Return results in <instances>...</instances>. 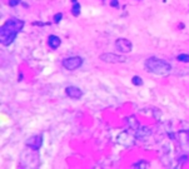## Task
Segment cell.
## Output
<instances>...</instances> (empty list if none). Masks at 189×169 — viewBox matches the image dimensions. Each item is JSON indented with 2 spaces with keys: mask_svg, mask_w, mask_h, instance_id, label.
Listing matches in <instances>:
<instances>
[{
  "mask_svg": "<svg viewBox=\"0 0 189 169\" xmlns=\"http://www.w3.org/2000/svg\"><path fill=\"white\" fill-rule=\"evenodd\" d=\"M23 27H24L23 20L18 19V18L8 19L3 24L2 29H0V41H2V44L5 46L10 45L15 40L18 33H20L23 30Z\"/></svg>",
  "mask_w": 189,
  "mask_h": 169,
  "instance_id": "6da1fadb",
  "label": "cell"
},
{
  "mask_svg": "<svg viewBox=\"0 0 189 169\" xmlns=\"http://www.w3.org/2000/svg\"><path fill=\"white\" fill-rule=\"evenodd\" d=\"M145 69L157 75H168L172 71V65L164 59H159L157 56H150L144 63Z\"/></svg>",
  "mask_w": 189,
  "mask_h": 169,
  "instance_id": "7a4b0ae2",
  "label": "cell"
},
{
  "mask_svg": "<svg viewBox=\"0 0 189 169\" xmlns=\"http://www.w3.org/2000/svg\"><path fill=\"white\" fill-rule=\"evenodd\" d=\"M99 59L104 63H109V64H119V63H125L127 61V58L125 56H122V55H118L115 53H103Z\"/></svg>",
  "mask_w": 189,
  "mask_h": 169,
  "instance_id": "3957f363",
  "label": "cell"
},
{
  "mask_svg": "<svg viewBox=\"0 0 189 169\" xmlns=\"http://www.w3.org/2000/svg\"><path fill=\"white\" fill-rule=\"evenodd\" d=\"M63 66L66 69V70H76L78 68L81 66L83 64V58L80 56H71V58H66L61 61Z\"/></svg>",
  "mask_w": 189,
  "mask_h": 169,
  "instance_id": "277c9868",
  "label": "cell"
},
{
  "mask_svg": "<svg viewBox=\"0 0 189 169\" xmlns=\"http://www.w3.org/2000/svg\"><path fill=\"white\" fill-rule=\"evenodd\" d=\"M115 48H117L120 53H130L132 49H133V44H132L130 40L124 39V38H120V39H117V40H115Z\"/></svg>",
  "mask_w": 189,
  "mask_h": 169,
  "instance_id": "5b68a950",
  "label": "cell"
},
{
  "mask_svg": "<svg viewBox=\"0 0 189 169\" xmlns=\"http://www.w3.org/2000/svg\"><path fill=\"white\" fill-rule=\"evenodd\" d=\"M41 144H43V135L41 134L34 135V137H32L30 139L27 140V145L33 150H39Z\"/></svg>",
  "mask_w": 189,
  "mask_h": 169,
  "instance_id": "8992f818",
  "label": "cell"
},
{
  "mask_svg": "<svg viewBox=\"0 0 189 169\" xmlns=\"http://www.w3.org/2000/svg\"><path fill=\"white\" fill-rule=\"evenodd\" d=\"M65 94H66L69 98H71V99H80V98L83 97V92H81L79 88L73 87V85L65 88Z\"/></svg>",
  "mask_w": 189,
  "mask_h": 169,
  "instance_id": "52a82bcc",
  "label": "cell"
},
{
  "mask_svg": "<svg viewBox=\"0 0 189 169\" xmlns=\"http://www.w3.org/2000/svg\"><path fill=\"white\" fill-rule=\"evenodd\" d=\"M48 45L51 48V49H58L60 45H61V40L59 36L56 35H50L48 38Z\"/></svg>",
  "mask_w": 189,
  "mask_h": 169,
  "instance_id": "ba28073f",
  "label": "cell"
},
{
  "mask_svg": "<svg viewBox=\"0 0 189 169\" xmlns=\"http://www.w3.org/2000/svg\"><path fill=\"white\" fill-rule=\"evenodd\" d=\"M152 134V130L145 128V127H139V129H137V138L142 139L143 137H149Z\"/></svg>",
  "mask_w": 189,
  "mask_h": 169,
  "instance_id": "9c48e42d",
  "label": "cell"
},
{
  "mask_svg": "<svg viewBox=\"0 0 189 169\" xmlns=\"http://www.w3.org/2000/svg\"><path fill=\"white\" fill-rule=\"evenodd\" d=\"M128 125L132 128V129H139V122L137 120V118L134 117V115H130V117H128Z\"/></svg>",
  "mask_w": 189,
  "mask_h": 169,
  "instance_id": "30bf717a",
  "label": "cell"
},
{
  "mask_svg": "<svg viewBox=\"0 0 189 169\" xmlns=\"http://www.w3.org/2000/svg\"><path fill=\"white\" fill-rule=\"evenodd\" d=\"M80 13H81V5L79 3H74L73 7H71V14L74 17H79Z\"/></svg>",
  "mask_w": 189,
  "mask_h": 169,
  "instance_id": "8fae6325",
  "label": "cell"
},
{
  "mask_svg": "<svg viewBox=\"0 0 189 169\" xmlns=\"http://www.w3.org/2000/svg\"><path fill=\"white\" fill-rule=\"evenodd\" d=\"M148 167H149V163L145 162V160H140V162L134 163V164L132 165V168H139V169H145V168H148Z\"/></svg>",
  "mask_w": 189,
  "mask_h": 169,
  "instance_id": "7c38bea8",
  "label": "cell"
},
{
  "mask_svg": "<svg viewBox=\"0 0 189 169\" xmlns=\"http://www.w3.org/2000/svg\"><path fill=\"white\" fill-rule=\"evenodd\" d=\"M132 83L134 84V85H137V87H142V85H143V79H142L140 76L135 75V76L132 78Z\"/></svg>",
  "mask_w": 189,
  "mask_h": 169,
  "instance_id": "4fadbf2b",
  "label": "cell"
},
{
  "mask_svg": "<svg viewBox=\"0 0 189 169\" xmlns=\"http://www.w3.org/2000/svg\"><path fill=\"white\" fill-rule=\"evenodd\" d=\"M177 60L182 63H189V54H179L177 56Z\"/></svg>",
  "mask_w": 189,
  "mask_h": 169,
  "instance_id": "5bb4252c",
  "label": "cell"
},
{
  "mask_svg": "<svg viewBox=\"0 0 189 169\" xmlns=\"http://www.w3.org/2000/svg\"><path fill=\"white\" fill-rule=\"evenodd\" d=\"M61 19H63V14H61V13H56V14L54 15V19H53V20H54L55 24H58V23L61 22Z\"/></svg>",
  "mask_w": 189,
  "mask_h": 169,
  "instance_id": "9a60e30c",
  "label": "cell"
},
{
  "mask_svg": "<svg viewBox=\"0 0 189 169\" xmlns=\"http://www.w3.org/2000/svg\"><path fill=\"white\" fill-rule=\"evenodd\" d=\"M20 3H22V0H9V7L15 8V7H18V4H20Z\"/></svg>",
  "mask_w": 189,
  "mask_h": 169,
  "instance_id": "2e32d148",
  "label": "cell"
},
{
  "mask_svg": "<svg viewBox=\"0 0 189 169\" xmlns=\"http://www.w3.org/2000/svg\"><path fill=\"white\" fill-rule=\"evenodd\" d=\"M110 7L118 8L119 7V2H118V0H110Z\"/></svg>",
  "mask_w": 189,
  "mask_h": 169,
  "instance_id": "e0dca14e",
  "label": "cell"
},
{
  "mask_svg": "<svg viewBox=\"0 0 189 169\" xmlns=\"http://www.w3.org/2000/svg\"><path fill=\"white\" fill-rule=\"evenodd\" d=\"M32 25H38V27H46V25H48V27H49L50 23H40V22H39V23H35V22H34Z\"/></svg>",
  "mask_w": 189,
  "mask_h": 169,
  "instance_id": "ac0fdd59",
  "label": "cell"
},
{
  "mask_svg": "<svg viewBox=\"0 0 189 169\" xmlns=\"http://www.w3.org/2000/svg\"><path fill=\"white\" fill-rule=\"evenodd\" d=\"M178 27H179V29H184V24H183V23H179Z\"/></svg>",
  "mask_w": 189,
  "mask_h": 169,
  "instance_id": "d6986e66",
  "label": "cell"
},
{
  "mask_svg": "<svg viewBox=\"0 0 189 169\" xmlns=\"http://www.w3.org/2000/svg\"><path fill=\"white\" fill-rule=\"evenodd\" d=\"M23 7H24V8H29V5H28V4H25V3H23Z\"/></svg>",
  "mask_w": 189,
  "mask_h": 169,
  "instance_id": "ffe728a7",
  "label": "cell"
},
{
  "mask_svg": "<svg viewBox=\"0 0 189 169\" xmlns=\"http://www.w3.org/2000/svg\"><path fill=\"white\" fill-rule=\"evenodd\" d=\"M71 3L74 4V3H76V0H71Z\"/></svg>",
  "mask_w": 189,
  "mask_h": 169,
  "instance_id": "44dd1931",
  "label": "cell"
}]
</instances>
